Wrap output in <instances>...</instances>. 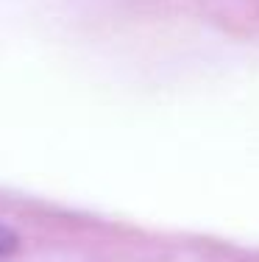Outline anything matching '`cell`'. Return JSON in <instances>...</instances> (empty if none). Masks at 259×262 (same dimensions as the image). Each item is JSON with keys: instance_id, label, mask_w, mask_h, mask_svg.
<instances>
[{"instance_id": "obj_1", "label": "cell", "mask_w": 259, "mask_h": 262, "mask_svg": "<svg viewBox=\"0 0 259 262\" xmlns=\"http://www.w3.org/2000/svg\"><path fill=\"white\" fill-rule=\"evenodd\" d=\"M14 246H17L14 232H11L9 226H3V223H0V257H3V254H9V251H14Z\"/></svg>"}]
</instances>
